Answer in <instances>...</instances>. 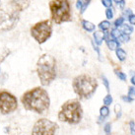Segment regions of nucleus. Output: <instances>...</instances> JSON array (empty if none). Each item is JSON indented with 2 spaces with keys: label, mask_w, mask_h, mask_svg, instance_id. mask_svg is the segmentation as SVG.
Wrapping results in <instances>:
<instances>
[{
  "label": "nucleus",
  "mask_w": 135,
  "mask_h": 135,
  "mask_svg": "<svg viewBox=\"0 0 135 135\" xmlns=\"http://www.w3.org/2000/svg\"><path fill=\"white\" fill-rule=\"evenodd\" d=\"M21 103L26 110L42 114L49 109L50 98L45 89L41 87H35L22 95Z\"/></svg>",
  "instance_id": "1"
},
{
  "label": "nucleus",
  "mask_w": 135,
  "mask_h": 135,
  "mask_svg": "<svg viewBox=\"0 0 135 135\" xmlns=\"http://www.w3.org/2000/svg\"><path fill=\"white\" fill-rule=\"evenodd\" d=\"M37 73L42 86H49L56 78V60L47 53L40 56L37 62Z\"/></svg>",
  "instance_id": "2"
},
{
  "label": "nucleus",
  "mask_w": 135,
  "mask_h": 135,
  "mask_svg": "<svg viewBox=\"0 0 135 135\" xmlns=\"http://www.w3.org/2000/svg\"><path fill=\"white\" fill-rule=\"evenodd\" d=\"M58 119L68 124H78L83 117V109L78 99L68 100L61 105L58 112Z\"/></svg>",
  "instance_id": "3"
},
{
  "label": "nucleus",
  "mask_w": 135,
  "mask_h": 135,
  "mask_svg": "<svg viewBox=\"0 0 135 135\" xmlns=\"http://www.w3.org/2000/svg\"><path fill=\"white\" fill-rule=\"evenodd\" d=\"M97 79L88 74L76 76L72 81V87L75 94L81 100L90 99L96 93L98 88Z\"/></svg>",
  "instance_id": "4"
},
{
  "label": "nucleus",
  "mask_w": 135,
  "mask_h": 135,
  "mask_svg": "<svg viewBox=\"0 0 135 135\" xmlns=\"http://www.w3.org/2000/svg\"><path fill=\"white\" fill-rule=\"evenodd\" d=\"M49 5L51 22L60 25L72 21L71 4L69 0H50Z\"/></svg>",
  "instance_id": "5"
},
{
  "label": "nucleus",
  "mask_w": 135,
  "mask_h": 135,
  "mask_svg": "<svg viewBox=\"0 0 135 135\" xmlns=\"http://www.w3.org/2000/svg\"><path fill=\"white\" fill-rule=\"evenodd\" d=\"M31 36L38 44L42 45L47 41L52 35V22L51 20L45 19L36 23L31 27Z\"/></svg>",
  "instance_id": "6"
},
{
  "label": "nucleus",
  "mask_w": 135,
  "mask_h": 135,
  "mask_svg": "<svg viewBox=\"0 0 135 135\" xmlns=\"http://www.w3.org/2000/svg\"><path fill=\"white\" fill-rule=\"evenodd\" d=\"M18 109V100L14 95L6 90L0 91V113L7 115Z\"/></svg>",
  "instance_id": "7"
},
{
  "label": "nucleus",
  "mask_w": 135,
  "mask_h": 135,
  "mask_svg": "<svg viewBox=\"0 0 135 135\" xmlns=\"http://www.w3.org/2000/svg\"><path fill=\"white\" fill-rule=\"evenodd\" d=\"M58 124L47 118H41L35 122L32 135H56Z\"/></svg>",
  "instance_id": "8"
},
{
  "label": "nucleus",
  "mask_w": 135,
  "mask_h": 135,
  "mask_svg": "<svg viewBox=\"0 0 135 135\" xmlns=\"http://www.w3.org/2000/svg\"><path fill=\"white\" fill-rule=\"evenodd\" d=\"M20 13L11 9V11L5 12L0 16V32H6L12 30L19 21Z\"/></svg>",
  "instance_id": "9"
},
{
  "label": "nucleus",
  "mask_w": 135,
  "mask_h": 135,
  "mask_svg": "<svg viewBox=\"0 0 135 135\" xmlns=\"http://www.w3.org/2000/svg\"><path fill=\"white\" fill-rule=\"evenodd\" d=\"M30 6V0H11L10 7L17 12H22Z\"/></svg>",
  "instance_id": "10"
},
{
  "label": "nucleus",
  "mask_w": 135,
  "mask_h": 135,
  "mask_svg": "<svg viewBox=\"0 0 135 135\" xmlns=\"http://www.w3.org/2000/svg\"><path fill=\"white\" fill-rule=\"evenodd\" d=\"M94 32L95 42L98 45H101L103 44V41L105 40V32H103V31H94Z\"/></svg>",
  "instance_id": "11"
},
{
  "label": "nucleus",
  "mask_w": 135,
  "mask_h": 135,
  "mask_svg": "<svg viewBox=\"0 0 135 135\" xmlns=\"http://www.w3.org/2000/svg\"><path fill=\"white\" fill-rule=\"evenodd\" d=\"M91 3V0H77L76 2V7L78 9L80 13L83 14L84 12L86 11L87 7L89 6V4Z\"/></svg>",
  "instance_id": "12"
},
{
  "label": "nucleus",
  "mask_w": 135,
  "mask_h": 135,
  "mask_svg": "<svg viewBox=\"0 0 135 135\" xmlns=\"http://www.w3.org/2000/svg\"><path fill=\"white\" fill-rule=\"evenodd\" d=\"M105 42H107V45L110 50H116V49L119 47L120 44L116 40H113V38H105Z\"/></svg>",
  "instance_id": "13"
},
{
  "label": "nucleus",
  "mask_w": 135,
  "mask_h": 135,
  "mask_svg": "<svg viewBox=\"0 0 135 135\" xmlns=\"http://www.w3.org/2000/svg\"><path fill=\"white\" fill-rule=\"evenodd\" d=\"M81 25H82V28L87 32H94L95 29H96V26L90 21H87V20L82 19L81 20Z\"/></svg>",
  "instance_id": "14"
},
{
  "label": "nucleus",
  "mask_w": 135,
  "mask_h": 135,
  "mask_svg": "<svg viewBox=\"0 0 135 135\" xmlns=\"http://www.w3.org/2000/svg\"><path fill=\"white\" fill-rule=\"evenodd\" d=\"M118 30L120 31V33H121V34L128 35V36H130V34L133 33V28H132L130 25H127V24H123V25H121V26L118 28Z\"/></svg>",
  "instance_id": "15"
},
{
  "label": "nucleus",
  "mask_w": 135,
  "mask_h": 135,
  "mask_svg": "<svg viewBox=\"0 0 135 135\" xmlns=\"http://www.w3.org/2000/svg\"><path fill=\"white\" fill-rule=\"evenodd\" d=\"M115 54L117 58H118V60H120V61H124V60L126 59V52L124 51V49L118 47L115 50Z\"/></svg>",
  "instance_id": "16"
},
{
  "label": "nucleus",
  "mask_w": 135,
  "mask_h": 135,
  "mask_svg": "<svg viewBox=\"0 0 135 135\" xmlns=\"http://www.w3.org/2000/svg\"><path fill=\"white\" fill-rule=\"evenodd\" d=\"M99 28H100V30L103 31V32H107V31L110 28V23H109L108 20L102 21V22L99 24Z\"/></svg>",
  "instance_id": "17"
},
{
  "label": "nucleus",
  "mask_w": 135,
  "mask_h": 135,
  "mask_svg": "<svg viewBox=\"0 0 135 135\" xmlns=\"http://www.w3.org/2000/svg\"><path fill=\"white\" fill-rule=\"evenodd\" d=\"M100 114H101L102 117H107V116H109V109L107 107V105H103L101 109H100Z\"/></svg>",
  "instance_id": "18"
},
{
  "label": "nucleus",
  "mask_w": 135,
  "mask_h": 135,
  "mask_svg": "<svg viewBox=\"0 0 135 135\" xmlns=\"http://www.w3.org/2000/svg\"><path fill=\"white\" fill-rule=\"evenodd\" d=\"M120 35H121V33H120V31L118 30L117 28L113 29L112 32H110V36H112V38H113V40H118V38L120 37Z\"/></svg>",
  "instance_id": "19"
},
{
  "label": "nucleus",
  "mask_w": 135,
  "mask_h": 135,
  "mask_svg": "<svg viewBox=\"0 0 135 135\" xmlns=\"http://www.w3.org/2000/svg\"><path fill=\"white\" fill-rule=\"evenodd\" d=\"M113 99L110 94H108L105 98H104V104H105V105H107V107L110 105V104L113 103Z\"/></svg>",
  "instance_id": "20"
},
{
  "label": "nucleus",
  "mask_w": 135,
  "mask_h": 135,
  "mask_svg": "<svg viewBox=\"0 0 135 135\" xmlns=\"http://www.w3.org/2000/svg\"><path fill=\"white\" fill-rule=\"evenodd\" d=\"M127 96L131 99L132 101H134L135 100V88H133V87H129V88H128Z\"/></svg>",
  "instance_id": "21"
},
{
  "label": "nucleus",
  "mask_w": 135,
  "mask_h": 135,
  "mask_svg": "<svg viewBox=\"0 0 135 135\" xmlns=\"http://www.w3.org/2000/svg\"><path fill=\"white\" fill-rule=\"evenodd\" d=\"M124 24V18L123 17H119V18H117V19L114 21V26L115 28H119L121 25H123Z\"/></svg>",
  "instance_id": "22"
},
{
  "label": "nucleus",
  "mask_w": 135,
  "mask_h": 135,
  "mask_svg": "<svg viewBox=\"0 0 135 135\" xmlns=\"http://www.w3.org/2000/svg\"><path fill=\"white\" fill-rule=\"evenodd\" d=\"M115 74L121 81H126V75L124 74L123 72H121L120 70H115Z\"/></svg>",
  "instance_id": "23"
},
{
  "label": "nucleus",
  "mask_w": 135,
  "mask_h": 135,
  "mask_svg": "<svg viewBox=\"0 0 135 135\" xmlns=\"http://www.w3.org/2000/svg\"><path fill=\"white\" fill-rule=\"evenodd\" d=\"M118 40H120V41H121V42H128V41H130V37H129L128 35L121 34V35H120V37L118 38Z\"/></svg>",
  "instance_id": "24"
},
{
  "label": "nucleus",
  "mask_w": 135,
  "mask_h": 135,
  "mask_svg": "<svg viewBox=\"0 0 135 135\" xmlns=\"http://www.w3.org/2000/svg\"><path fill=\"white\" fill-rule=\"evenodd\" d=\"M102 4L107 8L113 7V0H102Z\"/></svg>",
  "instance_id": "25"
},
{
  "label": "nucleus",
  "mask_w": 135,
  "mask_h": 135,
  "mask_svg": "<svg viewBox=\"0 0 135 135\" xmlns=\"http://www.w3.org/2000/svg\"><path fill=\"white\" fill-rule=\"evenodd\" d=\"M105 16H107V18L108 19H113V11L112 8H108L107 10H105Z\"/></svg>",
  "instance_id": "26"
},
{
  "label": "nucleus",
  "mask_w": 135,
  "mask_h": 135,
  "mask_svg": "<svg viewBox=\"0 0 135 135\" xmlns=\"http://www.w3.org/2000/svg\"><path fill=\"white\" fill-rule=\"evenodd\" d=\"M114 112H115L116 117L119 118L120 116H121V107L119 105H115V107H114Z\"/></svg>",
  "instance_id": "27"
},
{
  "label": "nucleus",
  "mask_w": 135,
  "mask_h": 135,
  "mask_svg": "<svg viewBox=\"0 0 135 135\" xmlns=\"http://www.w3.org/2000/svg\"><path fill=\"white\" fill-rule=\"evenodd\" d=\"M104 130H105V132L107 133V134H109V133H110V131H112V124H110V123L105 124V127H104Z\"/></svg>",
  "instance_id": "28"
},
{
  "label": "nucleus",
  "mask_w": 135,
  "mask_h": 135,
  "mask_svg": "<svg viewBox=\"0 0 135 135\" xmlns=\"http://www.w3.org/2000/svg\"><path fill=\"white\" fill-rule=\"evenodd\" d=\"M129 126H130V131H131V135H135V123L133 120H131L129 122Z\"/></svg>",
  "instance_id": "29"
},
{
  "label": "nucleus",
  "mask_w": 135,
  "mask_h": 135,
  "mask_svg": "<svg viewBox=\"0 0 135 135\" xmlns=\"http://www.w3.org/2000/svg\"><path fill=\"white\" fill-rule=\"evenodd\" d=\"M102 78H103V82H104V84H105V88H107V91L109 92V80H108V79L105 78V76H103Z\"/></svg>",
  "instance_id": "30"
},
{
  "label": "nucleus",
  "mask_w": 135,
  "mask_h": 135,
  "mask_svg": "<svg viewBox=\"0 0 135 135\" xmlns=\"http://www.w3.org/2000/svg\"><path fill=\"white\" fill-rule=\"evenodd\" d=\"M128 21L131 25H134L135 26V14H131V15L128 17Z\"/></svg>",
  "instance_id": "31"
},
{
  "label": "nucleus",
  "mask_w": 135,
  "mask_h": 135,
  "mask_svg": "<svg viewBox=\"0 0 135 135\" xmlns=\"http://www.w3.org/2000/svg\"><path fill=\"white\" fill-rule=\"evenodd\" d=\"M131 14H133V13H132V11L131 10H130V9H126V10H124L123 11V16H122V17H129V16L131 15Z\"/></svg>",
  "instance_id": "32"
},
{
  "label": "nucleus",
  "mask_w": 135,
  "mask_h": 135,
  "mask_svg": "<svg viewBox=\"0 0 135 135\" xmlns=\"http://www.w3.org/2000/svg\"><path fill=\"white\" fill-rule=\"evenodd\" d=\"M113 1H114L116 4H118L121 9H124V4H125L124 0H113Z\"/></svg>",
  "instance_id": "33"
},
{
  "label": "nucleus",
  "mask_w": 135,
  "mask_h": 135,
  "mask_svg": "<svg viewBox=\"0 0 135 135\" xmlns=\"http://www.w3.org/2000/svg\"><path fill=\"white\" fill-rule=\"evenodd\" d=\"M121 99H122V101L126 102V103H131V102H132V100L128 97V96H126V97H125V96H122V97H121Z\"/></svg>",
  "instance_id": "34"
},
{
  "label": "nucleus",
  "mask_w": 135,
  "mask_h": 135,
  "mask_svg": "<svg viewBox=\"0 0 135 135\" xmlns=\"http://www.w3.org/2000/svg\"><path fill=\"white\" fill-rule=\"evenodd\" d=\"M93 46H94V49L97 51V53H98V55H99V58H100V60H101V52H100V49H99V47L98 46H95V45H93Z\"/></svg>",
  "instance_id": "35"
},
{
  "label": "nucleus",
  "mask_w": 135,
  "mask_h": 135,
  "mask_svg": "<svg viewBox=\"0 0 135 135\" xmlns=\"http://www.w3.org/2000/svg\"><path fill=\"white\" fill-rule=\"evenodd\" d=\"M130 81H131V83L135 86V75H134V76H132V77H131V80H130Z\"/></svg>",
  "instance_id": "36"
}]
</instances>
